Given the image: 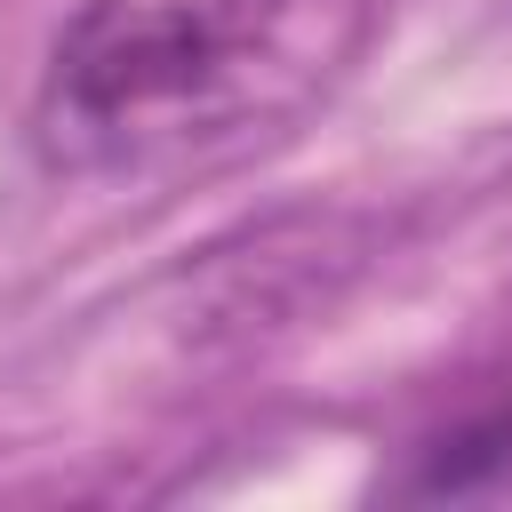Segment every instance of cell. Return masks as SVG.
<instances>
[{
    "instance_id": "1",
    "label": "cell",
    "mask_w": 512,
    "mask_h": 512,
    "mask_svg": "<svg viewBox=\"0 0 512 512\" xmlns=\"http://www.w3.org/2000/svg\"><path fill=\"white\" fill-rule=\"evenodd\" d=\"M304 0H88L48 56V128L72 152L216 128L288 56Z\"/></svg>"
},
{
    "instance_id": "2",
    "label": "cell",
    "mask_w": 512,
    "mask_h": 512,
    "mask_svg": "<svg viewBox=\"0 0 512 512\" xmlns=\"http://www.w3.org/2000/svg\"><path fill=\"white\" fill-rule=\"evenodd\" d=\"M392 488L400 496H488V488H512V392H496V400L464 408L456 424L424 432Z\"/></svg>"
}]
</instances>
